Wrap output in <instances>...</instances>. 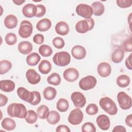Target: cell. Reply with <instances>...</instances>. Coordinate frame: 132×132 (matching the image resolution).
<instances>
[{
	"label": "cell",
	"instance_id": "6da1fadb",
	"mask_svg": "<svg viewBox=\"0 0 132 132\" xmlns=\"http://www.w3.org/2000/svg\"><path fill=\"white\" fill-rule=\"evenodd\" d=\"M7 111L8 115L11 117L24 119L26 116L27 111L23 104L13 103L7 107Z\"/></svg>",
	"mask_w": 132,
	"mask_h": 132
},
{
	"label": "cell",
	"instance_id": "7a4b0ae2",
	"mask_svg": "<svg viewBox=\"0 0 132 132\" xmlns=\"http://www.w3.org/2000/svg\"><path fill=\"white\" fill-rule=\"evenodd\" d=\"M100 105L102 109L111 116L115 115L118 112V108L114 102L110 97L106 96L100 99Z\"/></svg>",
	"mask_w": 132,
	"mask_h": 132
},
{
	"label": "cell",
	"instance_id": "3957f363",
	"mask_svg": "<svg viewBox=\"0 0 132 132\" xmlns=\"http://www.w3.org/2000/svg\"><path fill=\"white\" fill-rule=\"evenodd\" d=\"M53 61L59 67H65L70 63L71 56L69 53L65 51L57 52L53 56Z\"/></svg>",
	"mask_w": 132,
	"mask_h": 132
},
{
	"label": "cell",
	"instance_id": "277c9868",
	"mask_svg": "<svg viewBox=\"0 0 132 132\" xmlns=\"http://www.w3.org/2000/svg\"><path fill=\"white\" fill-rule=\"evenodd\" d=\"M94 26V21L92 18L80 20L75 25V29L77 32L85 34L92 30Z\"/></svg>",
	"mask_w": 132,
	"mask_h": 132
},
{
	"label": "cell",
	"instance_id": "5b68a950",
	"mask_svg": "<svg viewBox=\"0 0 132 132\" xmlns=\"http://www.w3.org/2000/svg\"><path fill=\"white\" fill-rule=\"evenodd\" d=\"M117 100L120 108L123 110H127L131 108V98L125 92L121 91L117 94Z\"/></svg>",
	"mask_w": 132,
	"mask_h": 132
},
{
	"label": "cell",
	"instance_id": "8992f818",
	"mask_svg": "<svg viewBox=\"0 0 132 132\" xmlns=\"http://www.w3.org/2000/svg\"><path fill=\"white\" fill-rule=\"evenodd\" d=\"M97 83V80L95 77L88 75L81 78L79 81V87L83 90H88L95 87Z\"/></svg>",
	"mask_w": 132,
	"mask_h": 132
},
{
	"label": "cell",
	"instance_id": "52a82bcc",
	"mask_svg": "<svg viewBox=\"0 0 132 132\" xmlns=\"http://www.w3.org/2000/svg\"><path fill=\"white\" fill-rule=\"evenodd\" d=\"M33 26L28 21L23 20L21 22L19 29V35L22 38L29 37L32 33Z\"/></svg>",
	"mask_w": 132,
	"mask_h": 132
},
{
	"label": "cell",
	"instance_id": "ba28073f",
	"mask_svg": "<svg viewBox=\"0 0 132 132\" xmlns=\"http://www.w3.org/2000/svg\"><path fill=\"white\" fill-rule=\"evenodd\" d=\"M84 118V114L81 110L78 108L72 110L68 117V122L73 125H77L81 123Z\"/></svg>",
	"mask_w": 132,
	"mask_h": 132
},
{
	"label": "cell",
	"instance_id": "9c48e42d",
	"mask_svg": "<svg viewBox=\"0 0 132 132\" xmlns=\"http://www.w3.org/2000/svg\"><path fill=\"white\" fill-rule=\"evenodd\" d=\"M76 12L77 14L86 19L91 18L93 13L92 7L87 4H80L76 7Z\"/></svg>",
	"mask_w": 132,
	"mask_h": 132
},
{
	"label": "cell",
	"instance_id": "30bf717a",
	"mask_svg": "<svg viewBox=\"0 0 132 132\" xmlns=\"http://www.w3.org/2000/svg\"><path fill=\"white\" fill-rule=\"evenodd\" d=\"M71 98L74 105L78 108H82L86 103V98L80 92H74L71 94Z\"/></svg>",
	"mask_w": 132,
	"mask_h": 132
},
{
	"label": "cell",
	"instance_id": "8fae6325",
	"mask_svg": "<svg viewBox=\"0 0 132 132\" xmlns=\"http://www.w3.org/2000/svg\"><path fill=\"white\" fill-rule=\"evenodd\" d=\"M63 76L64 79L67 81L73 82L78 78L79 72L77 69L74 68H70L63 72Z\"/></svg>",
	"mask_w": 132,
	"mask_h": 132
},
{
	"label": "cell",
	"instance_id": "7c38bea8",
	"mask_svg": "<svg viewBox=\"0 0 132 132\" xmlns=\"http://www.w3.org/2000/svg\"><path fill=\"white\" fill-rule=\"evenodd\" d=\"M97 71L100 76L102 77H107L111 74V65L109 63L106 62H101L97 66Z\"/></svg>",
	"mask_w": 132,
	"mask_h": 132
},
{
	"label": "cell",
	"instance_id": "4fadbf2b",
	"mask_svg": "<svg viewBox=\"0 0 132 132\" xmlns=\"http://www.w3.org/2000/svg\"><path fill=\"white\" fill-rule=\"evenodd\" d=\"M26 77L28 82L32 85L38 84L41 80L40 75L34 69H28L26 71Z\"/></svg>",
	"mask_w": 132,
	"mask_h": 132
},
{
	"label": "cell",
	"instance_id": "5bb4252c",
	"mask_svg": "<svg viewBox=\"0 0 132 132\" xmlns=\"http://www.w3.org/2000/svg\"><path fill=\"white\" fill-rule=\"evenodd\" d=\"M97 126L101 129L107 130L109 129L110 125V121L109 117L105 114H101L96 118Z\"/></svg>",
	"mask_w": 132,
	"mask_h": 132
},
{
	"label": "cell",
	"instance_id": "9a60e30c",
	"mask_svg": "<svg viewBox=\"0 0 132 132\" xmlns=\"http://www.w3.org/2000/svg\"><path fill=\"white\" fill-rule=\"evenodd\" d=\"M71 54L74 58L78 60H81L85 57L86 55V51L83 46L77 45L73 47L71 50Z\"/></svg>",
	"mask_w": 132,
	"mask_h": 132
},
{
	"label": "cell",
	"instance_id": "2e32d148",
	"mask_svg": "<svg viewBox=\"0 0 132 132\" xmlns=\"http://www.w3.org/2000/svg\"><path fill=\"white\" fill-rule=\"evenodd\" d=\"M22 13L26 18H31L36 16L37 7L32 4H27L22 8Z\"/></svg>",
	"mask_w": 132,
	"mask_h": 132
},
{
	"label": "cell",
	"instance_id": "e0dca14e",
	"mask_svg": "<svg viewBox=\"0 0 132 132\" xmlns=\"http://www.w3.org/2000/svg\"><path fill=\"white\" fill-rule=\"evenodd\" d=\"M17 94L21 100L29 103L32 96V91L30 92L25 88L19 87L17 90Z\"/></svg>",
	"mask_w": 132,
	"mask_h": 132
},
{
	"label": "cell",
	"instance_id": "ac0fdd59",
	"mask_svg": "<svg viewBox=\"0 0 132 132\" xmlns=\"http://www.w3.org/2000/svg\"><path fill=\"white\" fill-rule=\"evenodd\" d=\"M69 26L65 22L60 21L56 24L55 31L57 34L60 35H67L69 33Z\"/></svg>",
	"mask_w": 132,
	"mask_h": 132
},
{
	"label": "cell",
	"instance_id": "d6986e66",
	"mask_svg": "<svg viewBox=\"0 0 132 132\" xmlns=\"http://www.w3.org/2000/svg\"><path fill=\"white\" fill-rule=\"evenodd\" d=\"M32 48L33 47L31 43L27 41L21 42L18 46V49L19 52L23 55L29 54L32 51Z\"/></svg>",
	"mask_w": 132,
	"mask_h": 132
},
{
	"label": "cell",
	"instance_id": "ffe728a7",
	"mask_svg": "<svg viewBox=\"0 0 132 132\" xmlns=\"http://www.w3.org/2000/svg\"><path fill=\"white\" fill-rule=\"evenodd\" d=\"M15 88L14 82L11 80L6 79L0 81V89L2 91L6 92H10Z\"/></svg>",
	"mask_w": 132,
	"mask_h": 132
},
{
	"label": "cell",
	"instance_id": "44dd1931",
	"mask_svg": "<svg viewBox=\"0 0 132 132\" xmlns=\"http://www.w3.org/2000/svg\"><path fill=\"white\" fill-rule=\"evenodd\" d=\"M4 23L6 28L8 29H13L16 27L18 21L15 15L9 14L6 16Z\"/></svg>",
	"mask_w": 132,
	"mask_h": 132
},
{
	"label": "cell",
	"instance_id": "7402d4cb",
	"mask_svg": "<svg viewBox=\"0 0 132 132\" xmlns=\"http://www.w3.org/2000/svg\"><path fill=\"white\" fill-rule=\"evenodd\" d=\"M52 26V23L50 19L47 18L40 20L36 25L37 29L40 31H47Z\"/></svg>",
	"mask_w": 132,
	"mask_h": 132
},
{
	"label": "cell",
	"instance_id": "603a6c76",
	"mask_svg": "<svg viewBox=\"0 0 132 132\" xmlns=\"http://www.w3.org/2000/svg\"><path fill=\"white\" fill-rule=\"evenodd\" d=\"M124 57V51L122 48H118L115 50L112 53L111 60L114 63H120Z\"/></svg>",
	"mask_w": 132,
	"mask_h": 132
},
{
	"label": "cell",
	"instance_id": "cb8c5ba5",
	"mask_svg": "<svg viewBox=\"0 0 132 132\" xmlns=\"http://www.w3.org/2000/svg\"><path fill=\"white\" fill-rule=\"evenodd\" d=\"M92 8L93 14L95 16L102 15L105 11L104 5L100 2H94L92 4Z\"/></svg>",
	"mask_w": 132,
	"mask_h": 132
},
{
	"label": "cell",
	"instance_id": "d4e9b609",
	"mask_svg": "<svg viewBox=\"0 0 132 132\" xmlns=\"http://www.w3.org/2000/svg\"><path fill=\"white\" fill-rule=\"evenodd\" d=\"M41 59L40 56L37 53L29 54L26 57V61L27 64L30 66H35Z\"/></svg>",
	"mask_w": 132,
	"mask_h": 132
},
{
	"label": "cell",
	"instance_id": "484cf974",
	"mask_svg": "<svg viewBox=\"0 0 132 132\" xmlns=\"http://www.w3.org/2000/svg\"><path fill=\"white\" fill-rule=\"evenodd\" d=\"M52 64L47 60H42L38 66V70L43 74H47L51 71Z\"/></svg>",
	"mask_w": 132,
	"mask_h": 132
},
{
	"label": "cell",
	"instance_id": "4316f807",
	"mask_svg": "<svg viewBox=\"0 0 132 132\" xmlns=\"http://www.w3.org/2000/svg\"><path fill=\"white\" fill-rule=\"evenodd\" d=\"M2 127L6 130H12L16 127L15 122L10 118H4L1 122Z\"/></svg>",
	"mask_w": 132,
	"mask_h": 132
},
{
	"label": "cell",
	"instance_id": "83f0119b",
	"mask_svg": "<svg viewBox=\"0 0 132 132\" xmlns=\"http://www.w3.org/2000/svg\"><path fill=\"white\" fill-rule=\"evenodd\" d=\"M43 94L45 100L51 101L55 98L57 94V91L53 87H48L44 89Z\"/></svg>",
	"mask_w": 132,
	"mask_h": 132
},
{
	"label": "cell",
	"instance_id": "f1b7e54d",
	"mask_svg": "<svg viewBox=\"0 0 132 132\" xmlns=\"http://www.w3.org/2000/svg\"><path fill=\"white\" fill-rule=\"evenodd\" d=\"M46 119L48 123L52 125H55L59 122L60 120V116L57 111L55 110H52L50 111Z\"/></svg>",
	"mask_w": 132,
	"mask_h": 132
},
{
	"label": "cell",
	"instance_id": "f546056e",
	"mask_svg": "<svg viewBox=\"0 0 132 132\" xmlns=\"http://www.w3.org/2000/svg\"><path fill=\"white\" fill-rule=\"evenodd\" d=\"M130 82L129 76L126 75L122 74L119 76L116 80L117 84L121 88H125L127 87Z\"/></svg>",
	"mask_w": 132,
	"mask_h": 132
},
{
	"label": "cell",
	"instance_id": "4dcf8cb0",
	"mask_svg": "<svg viewBox=\"0 0 132 132\" xmlns=\"http://www.w3.org/2000/svg\"><path fill=\"white\" fill-rule=\"evenodd\" d=\"M56 108L58 111L61 112L67 111L69 108V104L68 100L63 98H60L57 102Z\"/></svg>",
	"mask_w": 132,
	"mask_h": 132
},
{
	"label": "cell",
	"instance_id": "1f68e13d",
	"mask_svg": "<svg viewBox=\"0 0 132 132\" xmlns=\"http://www.w3.org/2000/svg\"><path fill=\"white\" fill-rule=\"evenodd\" d=\"M38 117L41 119H46L49 114V109L48 107L45 105H42L37 109Z\"/></svg>",
	"mask_w": 132,
	"mask_h": 132
},
{
	"label": "cell",
	"instance_id": "d6a6232c",
	"mask_svg": "<svg viewBox=\"0 0 132 132\" xmlns=\"http://www.w3.org/2000/svg\"><path fill=\"white\" fill-rule=\"evenodd\" d=\"M61 77L57 73H53L47 78V81L49 84L54 86L59 85L61 83Z\"/></svg>",
	"mask_w": 132,
	"mask_h": 132
},
{
	"label": "cell",
	"instance_id": "836d02e7",
	"mask_svg": "<svg viewBox=\"0 0 132 132\" xmlns=\"http://www.w3.org/2000/svg\"><path fill=\"white\" fill-rule=\"evenodd\" d=\"M12 68V63L7 60H3L0 62V74L3 75L7 73Z\"/></svg>",
	"mask_w": 132,
	"mask_h": 132
},
{
	"label": "cell",
	"instance_id": "e575fe53",
	"mask_svg": "<svg viewBox=\"0 0 132 132\" xmlns=\"http://www.w3.org/2000/svg\"><path fill=\"white\" fill-rule=\"evenodd\" d=\"M39 52L43 57H47L52 55L53 50L51 46L46 44H43L39 47Z\"/></svg>",
	"mask_w": 132,
	"mask_h": 132
},
{
	"label": "cell",
	"instance_id": "d590c367",
	"mask_svg": "<svg viewBox=\"0 0 132 132\" xmlns=\"http://www.w3.org/2000/svg\"><path fill=\"white\" fill-rule=\"evenodd\" d=\"M38 115L33 110H29L27 111L25 121L29 124H34L37 121Z\"/></svg>",
	"mask_w": 132,
	"mask_h": 132
},
{
	"label": "cell",
	"instance_id": "8d00e7d4",
	"mask_svg": "<svg viewBox=\"0 0 132 132\" xmlns=\"http://www.w3.org/2000/svg\"><path fill=\"white\" fill-rule=\"evenodd\" d=\"M5 40L8 45H13L16 43L17 41V37L15 34L9 32L6 35Z\"/></svg>",
	"mask_w": 132,
	"mask_h": 132
},
{
	"label": "cell",
	"instance_id": "74e56055",
	"mask_svg": "<svg viewBox=\"0 0 132 132\" xmlns=\"http://www.w3.org/2000/svg\"><path fill=\"white\" fill-rule=\"evenodd\" d=\"M96 127L92 122H86L81 126V131L82 132H95Z\"/></svg>",
	"mask_w": 132,
	"mask_h": 132
},
{
	"label": "cell",
	"instance_id": "f35d334b",
	"mask_svg": "<svg viewBox=\"0 0 132 132\" xmlns=\"http://www.w3.org/2000/svg\"><path fill=\"white\" fill-rule=\"evenodd\" d=\"M98 107L95 104H90L86 108V113L90 116L96 114L98 112Z\"/></svg>",
	"mask_w": 132,
	"mask_h": 132
},
{
	"label": "cell",
	"instance_id": "ab89813d",
	"mask_svg": "<svg viewBox=\"0 0 132 132\" xmlns=\"http://www.w3.org/2000/svg\"><path fill=\"white\" fill-rule=\"evenodd\" d=\"M52 43L54 47L58 49L62 48L65 44L64 40L61 37H56L53 39Z\"/></svg>",
	"mask_w": 132,
	"mask_h": 132
},
{
	"label": "cell",
	"instance_id": "60d3db41",
	"mask_svg": "<svg viewBox=\"0 0 132 132\" xmlns=\"http://www.w3.org/2000/svg\"><path fill=\"white\" fill-rule=\"evenodd\" d=\"M122 49L127 52H131L132 51V45H131V38H129L125 39L122 43Z\"/></svg>",
	"mask_w": 132,
	"mask_h": 132
},
{
	"label": "cell",
	"instance_id": "b9f144b4",
	"mask_svg": "<svg viewBox=\"0 0 132 132\" xmlns=\"http://www.w3.org/2000/svg\"><path fill=\"white\" fill-rule=\"evenodd\" d=\"M118 6L121 8H126L131 6V0H117L116 1Z\"/></svg>",
	"mask_w": 132,
	"mask_h": 132
},
{
	"label": "cell",
	"instance_id": "7bdbcfd3",
	"mask_svg": "<svg viewBox=\"0 0 132 132\" xmlns=\"http://www.w3.org/2000/svg\"><path fill=\"white\" fill-rule=\"evenodd\" d=\"M37 13L36 15V17L40 18L43 16L46 13L45 7L43 5H37Z\"/></svg>",
	"mask_w": 132,
	"mask_h": 132
},
{
	"label": "cell",
	"instance_id": "ee69618b",
	"mask_svg": "<svg viewBox=\"0 0 132 132\" xmlns=\"http://www.w3.org/2000/svg\"><path fill=\"white\" fill-rule=\"evenodd\" d=\"M34 94V98L33 100L31 102V103L30 104L32 105H37L38 104L40 103V102H41V95H40V93L36 91H33Z\"/></svg>",
	"mask_w": 132,
	"mask_h": 132
},
{
	"label": "cell",
	"instance_id": "f6af8a7d",
	"mask_svg": "<svg viewBox=\"0 0 132 132\" xmlns=\"http://www.w3.org/2000/svg\"><path fill=\"white\" fill-rule=\"evenodd\" d=\"M33 41L34 43L37 44H41L43 43L44 40V37L43 35L38 34L35 35L33 37Z\"/></svg>",
	"mask_w": 132,
	"mask_h": 132
},
{
	"label": "cell",
	"instance_id": "bcb514c9",
	"mask_svg": "<svg viewBox=\"0 0 132 132\" xmlns=\"http://www.w3.org/2000/svg\"><path fill=\"white\" fill-rule=\"evenodd\" d=\"M56 131L57 132H70L71 130L69 127L65 125H60L57 126Z\"/></svg>",
	"mask_w": 132,
	"mask_h": 132
},
{
	"label": "cell",
	"instance_id": "7dc6e473",
	"mask_svg": "<svg viewBox=\"0 0 132 132\" xmlns=\"http://www.w3.org/2000/svg\"><path fill=\"white\" fill-rule=\"evenodd\" d=\"M8 97L3 94H0V106H5L8 102Z\"/></svg>",
	"mask_w": 132,
	"mask_h": 132
},
{
	"label": "cell",
	"instance_id": "c3c4849f",
	"mask_svg": "<svg viewBox=\"0 0 132 132\" xmlns=\"http://www.w3.org/2000/svg\"><path fill=\"white\" fill-rule=\"evenodd\" d=\"M125 65L126 68L131 70L132 69V65H131V54H130L129 56L126 58L125 60Z\"/></svg>",
	"mask_w": 132,
	"mask_h": 132
},
{
	"label": "cell",
	"instance_id": "681fc988",
	"mask_svg": "<svg viewBox=\"0 0 132 132\" xmlns=\"http://www.w3.org/2000/svg\"><path fill=\"white\" fill-rule=\"evenodd\" d=\"M113 132L114 131H122V132H126V130L124 126L122 125H117L114 127L113 129L112 130Z\"/></svg>",
	"mask_w": 132,
	"mask_h": 132
},
{
	"label": "cell",
	"instance_id": "f907efd6",
	"mask_svg": "<svg viewBox=\"0 0 132 132\" xmlns=\"http://www.w3.org/2000/svg\"><path fill=\"white\" fill-rule=\"evenodd\" d=\"M125 122L126 124L128 126H129L130 127H132V114H131L127 116L126 117Z\"/></svg>",
	"mask_w": 132,
	"mask_h": 132
},
{
	"label": "cell",
	"instance_id": "816d5d0a",
	"mask_svg": "<svg viewBox=\"0 0 132 132\" xmlns=\"http://www.w3.org/2000/svg\"><path fill=\"white\" fill-rule=\"evenodd\" d=\"M25 2V1H20V0H16V1H13V2L16 5H21L23 3H24Z\"/></svg>",
	"mask_w": 132,
	"mask_h": 132
}]
</instances>
